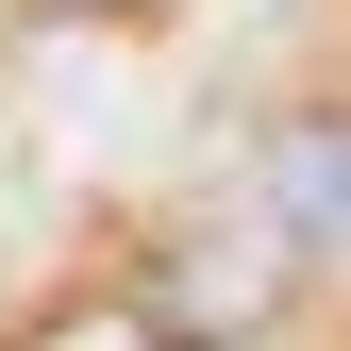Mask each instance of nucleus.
<instances>
[{
	"label": "nucleus",
	"mask_w": 351,
	"mask_h": 351,
	"mask_svg": "<svg viewBox=\"0 0 351 351\" xmlns=\"http://www.w3.org/2000/svg\"><path fill=\"white\" fill-rule=\"evenodd\" d=\"M301 268H318V251H301L268 201H251V217H184V234L117 285V318H134L151 351H251V335L301 301Z\"/></svg>",
	"instance_id": "obj_1"
},
{
	"label": "nucleus",
	"mask_w": 351,
	"mask_h": 351,
	"mask_svg": "<svg viewBox=\"0 0 351 351\" xmlns=\"http://www.w3.org/2000/svg\"><path fill=\"white\" fill-rule=\"evenodd\" d=\"M251 201H268L301 251H351V117H285L268 167H251Z\"/></svg>",
	"instance_id": "obj_2"
}]
</instances>
